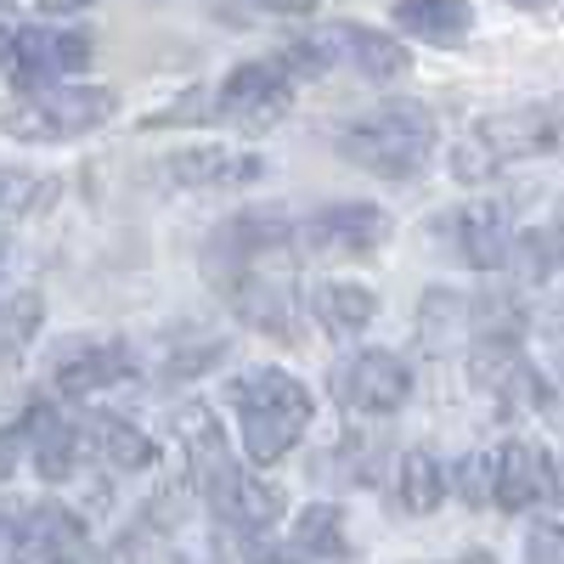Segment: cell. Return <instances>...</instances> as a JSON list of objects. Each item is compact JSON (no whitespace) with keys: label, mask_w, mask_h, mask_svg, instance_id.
<instances>
[{"label":"cell","mask_w":564,"mask_h":564,"mask_svg":"<svg viewBox=\"0 0 564 564\" xmlns=\"http://www.w3.org/2000/svg\"><path fill=\"white\" fill-rule=\"evenodd\" d=\"M226 395H231V406H238V417H243L249 463L271 468V463H282L300 446L305 423H311V390L294 379V372L249 367V372H238V379L226 384Z\"/></svg>","instance_id":"1"},{"label":"cell","mask_w":564,"mask_h":564,"mask_svg":"<svg viewBox=\"0 0 564 564\" xmlns=\"http://www.w3.org/2000/svg\"><path fill=\"white\" fill-rule=\"evenodd\" d=\"M334 148H339L350 164L384 175V181H412L423 164H430V153H435V113L423 108V102L367 108L361 119H350V124L334 135Z\"/></svg>","instance_id":"2"},{"label":"cell","mask_w":564,"mask_h":564,"mask_svg":"<svg viewBox=\"0 0 564 564\" xmlns=\"http://www.w3.org/2000/svg\"><path fill=\"white\" fill-rule=\"evenodd\" d=\"M113 90L102 85H34L29 102L7 113V130L18 141H74L113 119Z\"/></svg>","instance_id":"3"},{"label":"cell","mask_w":564,"mask_h":564,"mask_svg":"<svg viewBox=\"0 0 564 564\" xmlns=\"http://www.w3.org/2000/svg\"><path fill=\"white\" fill-rule=\"evenodd\" d=\"M175 430H181L186 468H193L198 497L209 502L215 520H226L231 502H238V491H243V480H249V468L238 463V452H231V441H226V430H220V417H215L209 406H181Z\"/></svg>","instance_id":"4"},{"label":"cell","mask_w":564,"mask_h":564,"mask_svg":"<svg viewBox=\"0 0 564 564\" xmlns=\"http://www.w3.org/2000/svg\"><path fill=\"white\" fill-rule=\"evenodd\" d=\"M475 384L491 390L497 406L508 412H547L553 406V384L531 367V356L513 345V334H480V350H475Z\"/></svg>","instance_id":"5"},{"label":"cell","mask_w":564,"mask_h":564,"mask_svg":"<svg viewBox=\"0 0 564 564\" xmlns=\"http://www.w3.org/2000/svg\"><path fill=\"white\" fill-rule=\"evenodd\" d=\"M334 395L345 412H361V417H384V412H401L406 395H412V372L401 356L390 350H356L345 367H334Z\"/></svg>","instance_id":"6"},{"label":"cell","mask_w":564,"mask_h":564,"mask_svg":"<svg viewBox=\"0 0 564 564\" xmlns=\"http://www.w3.org/2000/svg\"><path fill=\"white\" fill-rule=\"evenodd\" d=\"M294 102V74L282 63H238L215 90V119L226 124H276Z\"/></svg>","instance_id":"7"},{"label":"cell","mask_w":564,"mask_h":564,"mask_svg":"<svg viewBox=\"0 0 564 564\" xmlns=\"http://www.w3.org/2000/svg\"><path fill=\"white\" fill-rule=\"evenodd\" d=\"M491 502L502 513H531L536 502H558V463L536 441H508L491 457Z\"/></svg>","instance_id":"8"},{"label":"cell","mask_w":564,"mask_h":564,"mask_svg":"<svg viewBox=\"0 0 564 564\" xmlns=\"http://www.w3.org/2000/svg\"><path fill=\"white\" fill-rule=\"evenodd\" d=\"M390 238V215L379 204H327L311 220H294V243L311 254H372Z\"/></svg>","instance_id":"9"},{"label":"cell","mask_w":564,"mask_h":564,"mask_svg":"<svg viewBox=\"0 0 564 564\" xmlns=\"http://www.w3.org/2000/svg\"><path fill=\"white\" fill-rule=\"evenodd\" d=\"M18 85H57L68 74L90 68V34L79 29H18L12 34V57H7Z\"/></svg>","instance_id":"10"},{"label":"cell","mask_w":564,"mask_h":564,"mask_svg":"<svg viewBox=\"0 0 564 564\" xmlns=\"http://www.w3.org/2000/svg\"><path fill=\"white\" fill-rule=\"evenodd\" d=\"M294 249V220L282 209H254V215H238L215 231L209 243V271H231L243 260H265V254H289Z\"/></svg>","instance_id":"11"},{"label":"cell","mask_w":564,"mask_h":564,"mask_svg":"<svg viewBox=\"0 0 564 564\" xmlns=\"http://www.w3.org/2000/svg\"><path fill=\"white\" fill-rule=\"evenodd\" d=\"M7 553H18V558H79L85 553V525L63 502H34L12 520Z\"/></svg>","instance_id":"12"},{"label":"cell","mask_w":564,"mask_h":564,"mask_svg":"<svg viewBox=\"0 0 564 564\" xmlns=\"http://www.w3.org/2000/svg\"><path fill=\"white\" fill-rule=\"evenodd\" d=\"M18 446H29L34 468H40V480H68L74 475V463H79V430L57 412V406H45L34 401L18 423Z\"/></svg>","instance_id":"13"},{"label":"cell","mask_w":564,"mask_h":564,"mask_svg":"<svg viewBox=\"0 0 564 564\" xmlns=\"http://www.w3.org/2000/svg\"><path fill=\"white\" fill-rule=\"evenodd\" d=\"M130 350L124 345H97V339H79L74 350H63L57 356V367H52V384H57V395H97V390H108V384H119V379H130Z\"/></svg>","instance_id":"14"},{"label":"cell","mask_w":564,"mask_h":564,"mask_svg":"<svg viewBox=\"0 0 564 564\" xmlns=\"http://www.w3.org/2000/svg\"><path fill=\"white\" fill-rule=\"evenodd\" d=\"M452 238H457V254L475 265V271H497V265H508L513 226H508L502 204H468L452 220Z\"/></svg>","instance_id":"15"},{"label":"cell","mask_w":564,"mask_h":564,"mask_svg":"<svg viewBox=\"0 0 564 564\" xmlns=\"http://www.w3.org/2000/svg\"><path fill=\"white\" fill-rule=\"evenodd\" d=\"M265 175L260 153H238V148H193L170 159V181L181 186H249Z\"/></svg>","instance_id":"16"},{"label":"cell","mask_w":564,"mask_h":564,"mask_svg":"<svg viewBox=\"0 0 564 564\" xmlns=\"http://www.w3.org/2000/svg\"><path fill=\"white\" fill-rule=\"evenodd\" d=\"M334 52H345L356 63V74H367V79H401L412 68L406 45L384 29H367V23H334Z\"/></svg>","instance_id":"17"},{"label":"cell","mask_w":564,"mask_h":564,"mask_svg":"<svg viewBox=\"0 0 564 564\" xmlns=\"http://www.w3.org/2000/svg\"><path fill=\"white\" fill-rule=\"evenodd\" d=\"M311 311H316V322L327 327L334 339H361L367 327H372V316H379V300H372V289H361V282H322L316 289V300H311Z\"/></svg>","instance_id":"18"},{"label":"cell","mask_w":564,"mask_h":564,"mask_svg":"<svg viewBox=\"0 0 564 564\" xmlns=\"http://www.w3.org/2000/svg\"><path fill=\"white\" fill-rule=\"evenodd\" d=\"M395 29L430 45H457L475 29V12H468V0H395Z\"/></svg>","instance_id":"19"},{"label":"cell","mask_w":564,"mask_h":564,"mask_svg":"<svg viewBox=\"0 0 564 564\" xmlns=\"http://www.w3.org/2000/svg\"><path fill=\"white\" fill-rule=\"evenodd\" d=\"M90 446H97V457L108 468H119V475H141V468L153 463V441L141 435L130 417H113V412H102L90 423Z\"/></svg>","instance_id":"20"},{"label":"cell","mask_w":564,"mask_h":564,"mask_svg":"<svg viewBox=\"0 0 564 564\" xmlns=\"http://www.w3.org/2000/svg\"><path fill=\"white\" fill-rule=\"evenodd\" d=\"M294 558H345L350 536H345V513L334 502H311L300 508V525H294Z\"/></svg>","instance_id":"21"},{"label":"cell","mask_w":564,"mask_h":564,"mask_svg":"<svg viewBox=\"0 0 564 564\" xmlns=\"http://www.w3.org/2000/svg\"><path fill=\"white\" fill-rule=\"evenodd\" d=\"M468 334H475V305L463 294H452V289L423 294V339H430V350H452Z\"/></svg>","instance_id":"22"},{"label":"cell","mask_w":564,"mask_h":564,"mask_svg":"<svg viewBox=\"0 0 564 564\" xmlns=\"http://www.w3.org/2000/svg\"><path fill=\"white\" fill-rule=\"evenodd\" d=\"M446 502V468L430 452H406L401 457V508L406 513H435Z\"/></svg>","instance_id":"23"},{"label":"cell","mask_w":564,"mask_h":564,"mask_svg":"<svg viewBox=\"0 0 564 564\" xmlns=\"http://www.w3.org/2000/svg\"><path fill=\"white\" fill-rule=\"evenodd\" d=\"M508 260L520 265V276L525 282H542V276H553V226H542V231H525V238H513L508 243Z\"/></svg>","instance_id":"24"},{"label":"cell","mask_w":564,"mask_h":564,"mask_svg":"<svg viewBox=\"0 0 564 564\" xmlns=\"http://www.w3.org/2000/svg\"><path fill=\"white\" fill-rule=\"evenodd\" d=\"M40 198H52L45 181H29L23 170H0V215H29Z\"/></svg>","instance_id":"25"},{"label":"cell","mask_w":564,"mask_h":564,"mask_svg":"<svg viewBox=\"0 0 564 564\" xmlns=\"http://www.w3.org/2000/svg\"><path fill=\"white\" fill-rule=\"evenodd\" d=\"M457 491H463V502H491V457H486V452H468V457H463Z\"/></svg>","instance_id":"26"},{"label":"cell","mask_w":564,"mask_h":564,"mask_svg":"<svg viewBox=\"0 0 564 564\" xmlns=\"http://www.w3.org/2000/svg\"><path fill=\"white\" fill-rule=\"evenodd\" d=\"M531 558H558L564 547H558V531L553 525H536V536H531V547H525Z\"/></svg>","instance_id":"27"},{"label":"cell","mask_w":564,"mask_h":564,"mask_svg":"<svg viewBox=\"0 0 564 564\" xmlns=\"http://www.w3.org/2000/svg\"><path fill=\"white\" fill-rule=\"evenodd\" d=\"M265 12H276V18H300V12H311L316 0H260Z\"/></svg>","instance_id":"28"},{"label":"cell","mask_w":564,"mask_h":564,"mask_svg":"<svg viewBox=\"0 0 564 564\" xmlns=\"http://www.w3.org/2000/svg\"><path fill=\"white\" fill-rule=\"evenodd\" d=\"M12 457H18V435H12V430H0V480L12 475Z\"/></svg>","instance_id":"29"},{"label":"cell","mask_w":564,"mask_h":564,"mask_svg":"<svg viewBox=\"0 0 564 564\" xmlns=\"http://www.w3.org/2000/svg\"><path fill=\"white\" fill-rule=\"evenodd\" d=\"M85 7H102V0H40V12H85Z\"/></svg>","instance_id":"30"},{"label":"cell","mask_w":564,"mask_h":564,"mask_svg":"<svg viewBox=\"0 0 564 564\" xmlns=\"http://www.w3.org/2000/svg\"><path fill=\"white\" fill-rule=\"evenodd\" d=\"M12 520H18V508L0 497V547H7V536H12Z\"/></svg>","instance_id":"31"},{"label":"cell","mask_w":564,"mask_h":564,"mask_svg":"<svg viewBox=\"0 0 564 564\" xmlns=\"http://www.w3.org/2000/svg\"><path fill=\"white\" fill-rule=\"evenodd\" d=\"M12 34H18V29H7V23H0V63L12 57Z\"/></svg>","instance_id":"32"},{"label":"cell","mask_w":564,"mask_h":564,"mask_svg":"<svg viewBox=\"0 0 564 564\" xmlns=\"http://www.w3.org/2000/svg\"><path fill=\"white\" fill-rule=\"evenodd\" d=\"M513 7H547V0H513Z\"/></svg>","instance_id":"33"}]
</instances>
